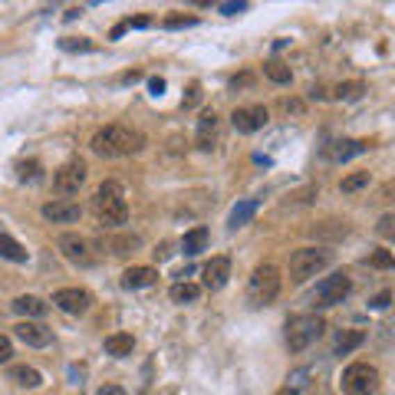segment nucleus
<instances>
[{
    "label": "nucleus",
    "mask_w": 395,
    "mask_h": 395,
    "mask_svg": "<svg viewBox=\"0 0 395 395\" xmlns=\"http://www.w3.org/2000/svg\"><path fill=\"white\" fill-rule=\"evenodd\" d=\"M280 287H284V273L277 264H257L250 271V280H247V300L254 307H271L273 300L280 296Z\"/></svg>",
    "instance_id": "nucleus-2"
},
{
    "label": "nucleus",
    "mask_w": 395,
    "mask_h": 395,
    "mask_svg": "<svg viewBox=\"0 0 395 395\" xmlns=\"http://www.w3.org/2000/svg\"><path fill=\"white\" fill-rule=\"evenodd\" d=\"M309 379H313V372H309V369H293L290 376H287L284 389H290V392H296V395H303L309 389Z\"/></svg>",
    "instance_id": "nucleus-30"
},
{
    "label": "nucleus",
    "mask_w": 395,
    "mask_h": 395,
    "mask_svg": "<svg viewBox=\"0 0 395 395\" xmlns=\"http://www.w3.org/2000/svg\"><path fill=\"white\" fill-rule=\"evenodd\" d=\"M389 303H392V290H382L369 300V309H389Z\"/></svg>",
    "instance_id": "nucleus-36"
},
{
    "label": "nucleus",
    "mask_w": 395,
    "mask_h": 395,
    "mask_svg": "<svg viewBox=\"0 0 395 395\" xmlns=\"http://www.w3.org/2000/svg\"><path fill=\"white\" fill-rule=\"evenodd\" d=\"M227 280H231V257L218 254V257H211L208 264L201 267V284H204V290H211V293L224 290Z\"/></svg>",
    "instance_id": "nucleus-12"
},
{
    "label": "nucleus",
    "mask_w": 395,
    "mask_h": 395,
    "mask_svg": "<svg viewBox=\"0 0 395 395\" xmlns=\"http://www.w3.org/2000/svg\"><path fill=\"white\" fill-rule=\"evenodd\" d=\"M49 303L47 300H40V296L33 293H24L13 300V313H20V316H26V320H40V316H47Z\"/></svg>",
    "instance_id": "nucleus-17"
},
{
    "label": "nucleus",
    "mask_w": 395,
    "mask_h": 395,
    "mask_svg": "<svg viewBox=\"0 0 395 395\" xmlns=\"http://www.w3.org/2000/svg\"><path fill=\"white\" fill-rule=\"evenodd\" d=\"M369 264L376 267V271H389V267H395V257H392V250H389V247H376V250H372V257H369Z\"/></svg>",
    "instance_id": "nucleus-32"
},
{
    "label": "nucleus",
    "mask_w": 395,
    "mask_h": 395,
    "mask_svg": "<svg viewBox=\"0 0 395 395\" xmlns=\"http://www.w3.org/2000/svg\"><path fill=\"white\" fill-rule=\"evenodd\" d=\"M195 24H198V17H168L165 20L168 30H182V26H195Z\"/></svg>",
    "instance_id": "nucleus-37"
},
{
    "label": "nucleus",
    "mask_w": 395,
    "mask_h": 395,
    "mask_svg": "<svg viewBox=\"0 0 395 395\" xmlns=\"http://www.w3.org/2000/svg\"><path fill=\"white\" fill-rule=\"evenodd\" d=\"M79 13H83V7H70V10H66V20H76Z\"/></svg>",
    "instance_id": "nucleus-46"
},
{
    "label": "nucleus",
    "mask_w": 395,
    "mask_h": 395,
    "mask_svg": "<svg viewBox=\"0 0 395 395\" xmlns=\"http://www.w3.org/2000/svg\"><path fill=\"white\" fill-rule=\"evenodd\" d=\"M339 385H343V395H376L382 385V372L372 362H353L343 369Z\"/></svg>",
    "instance_id": "nucleus-6"
},
{
    "label": "nucleus",
    "mask_w": 395,
    "mask_h": 395,
    "mask_svg": "<svg viewBox=\"0 0 395 395\" xmlns=\"http://www.w3.org/2000/svg\"><path fill=\"white\" fill-rule=\"evenodd\" d=\"M102 349H106V356H112V359H125V356H132L136 339H132V333H112V336H106Z\"/></svg>",
    "instance_id": "nucleus-21"
},
{
    "label": "nucleus",
    "mask_w": 395,
    "mask_h": 395,
    "mask_svg": "<svg viewBox=\"0 0 395 395\" xmlns=\"http://www.w3.org/2000/svg\"><path fill=\"white\" fill-rule=\"evenodd\" d=\"M168 296H172V303H195L198 296H201V287L188 284V280H178V284L168 290Z\"/></svg>",
    "instance_id": "nucleus-27"
},
{
    "label": "nucleus",
    "mask_w": 395,
    "mask_h": 395,
    "mask_svg": "<svg viewBox=\"0 0 395 395\" xmlns=\"http://www.w3.org/2000/svg\"><path fill=\"white\" fill-rule=\"evenodd\" d=\"M155 280H159V271H155V267H129L119 284H122L125 290H145V287H152Z\"/></svg>",
    "instance_id": "nucleus-16"
},
{
    "label": "nucleus",
    "mask_w": 395,
    "mask_h": 395,
    "mask_svg": "<svg viewBox=\"0 0 395 395\" xmlns=\"http://www.w3.org/2000/svg\"><path fill=\"white\" fill-rule=\"evenodd\" d=\"M326 330V320L320 313H300V316H290L287 320V349L290 353H303L316 343Z\"/></svg>",
    "instance_id": "nucleus-3"
},
{
    "label": "nucleus",
    "mask_w": 395,
    "mask_h": 395,
    "mask_svg": "<svg viewBox=\"0 0 395 395\" xmlns=\"http://www.w3.org/2000/svg\"><path fill=\"white\" fill-rule=\"evenodd\" d=\"M17 175H20V182H37L40 175H43V168H40L37 159H30V161H20V165H17Z\"/></svg>",
    "instance_id": "nucleus-33"
},
{
    "label": "nucleus",
    "mask_w": 395,
    "mask_h": 395,
    "mask_svg": "<svg viewBox=\"0 0 395 395\" xmlns=\"http://www.w3.org/2000/svg\"><path fill=\"white\" fill-rule=\"evenodd\" d=\"M218 10H221L224 17H237V13H244V10H247V3H221Z\"/></svg>",
    "instance_id": "nucleus-41"
},
{
    "label": "nucleus",
    "mask_w": 395,
    "mask_h": 395,
    "mask_svg": "<svg viewBox=\"0 0 395 395\" xmlns=\"http://www.w3.org/2000/svg\"><path fill=\"white\" fill-rule=\"evenodd\" d=\"M96 214H99V227L102 231H119L122 224H129V201H125V195L112 198L106 204H99Z\"/></svg>",
    "instance_id": "nucleus-14"
},
{
    "label": "nucleus",
    "mask_w": 395,
    "mask_h": 395,
    "mask_svg": "<svg viewBox=\"0 0 395 395\" xmlns=\"http://www.w3.org/2000/svg\"><path fill=\"white\" fill-rule=\"evenodd\" d=\"M136 79H142V73H138V70H132V73L122 76V83H136Z\"/></svg>",
    "instance_id": "nucleus-45"
},
{
    "label": "nucleus",
    "mask_w": 395,
    "mask_h": 395,
    "mask_svg": "<svg viewBox=\"0 0 395 395\" xmlns=\"http://www.w3.org/2000/svg\"><path fill=\"white\" fill-rule=\"evenodd\" d=\"M40 214H43L49 224H76L83 218V204L73 201V198H53V201H47V204L40 208Z\"/></svg>",
    "instance_id": "nucleus-11"
},
{
    "label": "nucleus",
    "mask_w": 395,
    "mask_h": 395,
    "mask_svg": "<svg viewBox=\"0 0 395 395\" xmlns=\"http://www.w3.org/2000/svg\"><path fill=\"white\" fill-rule=\"evenodd\" d=\"M145 145V136L136 132V129H129V125H102L92 132L89 138V148H92V155L99 159H125V155H132V152H142Z\"/></svg>",
    "instance_id": "nucleus-1"
},
{
    "label": "nucleus",
    "mask_w": 395,
    "mask_h": 395,
    "mask_svg": "<svg viewBox=\"0 0 395 395\" xmlns=\"http://www.w3.org/2000/svg\"><path fill=\"white\" fill-rule=\"evenodd\" d=\"M148 24H152L148 17H136V20H125V24H119V26H122V30H142V26H148Z\"/></svg>",
    "instance_id": "nucleus-43"
},
{
    "label": "nucleus",
    "mask_w": 395,
    "mask_h": 395,
    "mask_svg": "<svg viewBox=\"0 0 395 395\" xmlns=\"http://www.w3.org/2000/svg\"><path fill=\"white\" fill-rule=\"evenodd\" d=\"M257 208H260L257 198H244V201H237L234 208H231V214H227V227H231V231H237V227L250 224V218L257 214Z\"/></svg>",
    "instance_id": "nucleus-19"
},
{
    "label": "nucleus",
    "mask_w": 395,
    "mask_h": 395,
    "mask_svg": "<svg viewBox=\"0 0 395 395\" xmlns=\"http://www.w3.org/2000/svg\"><path fill=\"white\" fill-rule=\"evenodd\" d=\"M56 247H60V254L70 264H76V267H92L96 264V257H92V244H89L83 234H63L60 241H56Z\"/></svg>",
    "instance_id": "nucleus-10"
},
{
    "label": "nucleus",
    "mask_w": 395,
    "mask_h": 395,
    "mask_svg": "<svg viewBox=\"0 0 395 395\" xmlns=\"http://www.w3.org/2000/svg\"><path fill=\"white\" fill-rule=\"evenodd\" d=\"M392 224H395L392 214H382V218H379V224H376V231H379L382 237H392Z\"/></svg>",
    "instance_id": "nucleus-39"
},
{
    "label": "nucleus",
    "mask_w": 395,
    "mask_h": 395,
    "mask_svg": "<svg viewBox=\"0 0 395 395\" xmlns=\"http://www.w3.org/2000/svg\"><path fill=\"white\" fill-rule=\"evenodd\" d=\"M13 336H17L24 346H30V349H47V346L53 343V330L43 326V323H37V320H20L17 326H13Z\"/></svg>",
    "instance_id": "nucleus-13"
},
{
    "label": "nucleus",
    "mask_w": 395,
    "mask_h": 395,
    "mask_svg": "<svg viewBox=\"0 0 395 395\" xmlns=\"http://www.w3.org/2000/svg\"><path fill=\"white\" fill-rule=\"evenodd\" d=\"M13 359V343L10 336H0V362H10Z\"/></svg>",
    "instance_id": "nucleus-40"
},
{
    "label": "nucleus",
    "mask_w": 395,
    "mask_h": 395,
    "mask_svg": "<svg viewBox=\"0 0 395 395\" xmlns=\"http://www.w3.org/2000/svg\"><path fill=\"white\" fill-rule=\"evenodd\" d=\"M369 142L366 138H339V142H333V145H326V159L330 161H336V165H343V161H349V159H356V155H366L369 152Z\"/></svg>",
    "instance_id": "nucleus-15"
},
{
    "label": "nucleus",
    "mask_w": 395,
    "mask_h": 395,
    "mask_svg": "<svg viewBox=\"0 0 395 395\" xmlns=\"http://www.w3.org/2000/svg\"><path fill=\"white\" fill-rule=\"evenodd\" d=\"M366 92V86L362 83H339V86L333 89V99H343V102H353V99H359Z\"/></svg>",
    "instance_id": "nucleus-31"
},
{
    "label": "nucleus",
    "mask_w": 395,
    "mask_h": 395,
    "mask_svg": "<svg viewBox=\"0 0 395 395\" xmlns=\"http://www.w3.org/2000/svg\"><path fill=\"white\" fill-rule=\"evenodd\" d=\"M372 185V175L369 172H349L339 182V191L343 195H356V191H362V188H369Z\"/></svg>",
    "instance_id": "nucleus-28"
},
{
    "label": "nucleus",
    "mask_w": 395,
    "mask_h": 395,
    "mask_svg": "<svg viewBox=\"0 0 395 395\" xmlns=\"http://www.w3.org/2000/svg\"><path fill=\"white\" fill-rule=\"evenodd\" d=\"M122 185L115 182V178H109V182H102V185L96 188V195H92V208H99V204H106V201H112V198H122Z\"/></svg>",
    "instance_id": "nucleus-29"
},
{
    "label": "nucleus",
    "mask_w": 395,
    "mask_h": 395,
    "mask_svg": "<svg viewBox=\"0 0 395 395\" xmlns=\"http://www.w3.org/2000/svg\"><path fill=\"white\" fill-rule=\"evenodd\" d=\"M53 307L60 309V313H66V316H83L92 307V293L79 290V287H63V290L53 293Z\"/></svg>",
    "instance_id": "nucleus-9"
},
{
    "label": "nucleus",
    "mask_w": 395,
    "mask_h": 395,
    "mask_svg": "<svg viewBox=\"0 0 395 395\" xmlns=\"http://www.w3.org/2000/svg\"><path fill=\"white\" fill-rule=\"evenodd\" d=\"M267 122H271V109L267 106H237L231 112V125H234V132H241V136H254Z\"/></svg>",
    "instance_id": "nucleus-8"
},
{
    "label": "nucleus",
    "mask_w": 395,
    "mask_h": 395,
    "mask_svg": "<svg viewBox=\"0 0 395 395\" xmlns=\"http://www.w3.org/2000/svg\"><path fill=\"white\" fill-rule=\"evenodd\" d=\"M330 264H333V250H326V247H300V250L290 254V280L303 284L309 277L323 273Z\"/></svg>",
    "instance_id": "nucleus-4"
},
{
    "label": "nucleus",
    "mask_w": 395,
    "mask_h": 395,
    "mask_svg": "<svg viewBox=\"0 0 395 395\" xmlns=\"http://www.w3.org/2000/svg\"><path fill=\"white\" fill-rule=\"evenodd\" d=\"M277 106H280L284 115H303V102H300V99H280Z\"/></svg>",
    "instance_id": "nucleus-35"
},
{
    "label": "nucleus",
    "mask_w": 395,
    "mask_h": 395,
    "mask_svg": "<svg viewBox=\"0 0 395 395\" xmlns=\"http://www.w3.org/2000/svg\"><path fill=\"white\" fill-rule=\"evenodd\" d=\"M60 47L70 49V53H76V49H79V53H89V49H96V43H89V40H79V37H66Z\"/></svg>",
    "instance_id": "nucleus-34"
},
{
    "label": "nucleus",
    "mask_w": 395,
    "mask_h": 395,
    "mask_svg": "<svg viewBox=\"0 0 395 395\" xmlns=\"http://www.w3.org/2000/svg\"><path fill=\"white\" fill-rule=\"evenodd\" d=\"M353 293V280H349V273L346 271H336L330 277H323L316 290L309 293V307L313 309H330V307H339L346 296Z\"/></svg>",
    "instance_id": "nucleus-5"
},
{
    "label": "nucleus",
    "mask_w": 395,
    "mask_h": 395,
    "mask_svg": "<svg viewBox=\"0 0 395 395\" xmlns=\"http://www.w3.org/2000/svg\"><path fill=\"white\" fill-rule=\"evenodd\" d=\"M198 99H201V83H191V86H188V96L182 99V106L191 109V106H198Z\"/></svg>",
    "instance_id": "nucleus-38"
},
{
    "label": "nucleus",
    "mask_w": 395,
    "mask_h": 395,
    "mask_svg": "<svg viewBox=\"0 0 395 395\" xmlns=\"http://www.w3.org/2000/svg\"><path fill=\"white\" fill-rule=\"evenodd\" d=\"M214 138H218V112H204L198 119V148L201 152H211L214 148Z\"/></svg>",
    "instance_id": "nucleus-20"
},
{
    "label": "nucleus",
    "mask_w": 395,
    "mask_h": 395,
    "mask_svg": "<svg viewBox=\"0 0 395 395\" xmlns=\"http://www.w3.org/2000/svg\"><path fill=\"white\" fill-rule=\"evenodd\" d=\"M10 382L24 385V389H40V385H43V376H40L33 366H13V369H10Z\"/></svg>",
    "instance_id": "nucleus-25"
},
{
    "label": "nucleus",
    "mask_w": 395,
    "mask_h": 395,
    "mask_svg": "<svg viewBox=\"0 0 395 395\" xmlns=\"http://www.w3.org/2000/svg\"><path fill=\"white\" fill-rule=\"evenodd\" d=\"M204 247H208V227H191V231L182 237V250H185V257H198Z\"/></svg>",
    "instance_id": "nucleus-24"
},
{
    "label": "nucleus",
    "mask_w": 395,
    "mask_h": 395,
    "mask_svg": "<svg viewBox=\"0 0 395 395\" xmlns=\"http://www.w3.org/2000/svg\"><path fill=\"white\" fill-rule=\"evenodd\" d=\"M106 247H109L112 257H129V254L142 250V237L132 234V231H125V234H112L109 241H106Z\"/></svg>",
    "instance_id": "nucleus-18"
},
{
    "label": "nucleus",
    "mask_w": 395,
    "mask_h": 395,
    "mask_svg": "<svg viewBox=\"0 0 395 395\" xmlns=\"http://www.w3.org/2000/svg\"><path fill=\"white\" fill-rule=\"evenodd\" d=\"M362 343H366V333H362V330H343V333L336 336L333 353H336V356H349V353L359 349Z\"/></svg>",
    "instance_id": "nucleus-23"
},
{
    "label": "nucleus",
    "mask_w": 395,
    "mask_h": 395,
    "mask_svg": "<svg viewBox=\"0 0 395 395\" xmlns=\"http://www.w3.org/2000/svg\"><path fill=\"white\" fill-rule=\"evenodd\" d=\"M148 92H152V96H161V92H165V79H161V76H152V79H148Z\"/></svg>",
    "instance_id": "nucleus-42"
},
{
    "label": "nucleus",
    "mask_w": 395,
    "mask_h": 395,
    "mask_svg": "<svg viewBox=\"0 0 395 395\" xmlns=\"http://www.w3.org/2000/svg\"><path fill=\"white\" fill-rule=\"evenodd\" d=\"M86 161L83 159H70V161H63L60 168L53 172V191L56 195H76L79 188L86 185Z\"/></svg>",
    "instance_id": "nucleus-7"
},
{
    "label": "nucleus",
    "mask_w": 395,
    "mask_h": 395,
    "mask_svg": "<svg viewBox=\"0 0 395 395\" xmlns=\"http://www.w3.org/2000/svg\"><path fill=\"white\" fill-rule=\"evenodd\" d=\"M0 257L10 260V264H26V260H30V254H26V247L20 244L17 237L0 234Z\"/></svg>",
    "instance_id": "nucleus-22"
},
{
    "label": "nucleus",
    "mask_w": 395,
    "mask_h": 395,
    "mask_svg": "<svg viewBox=\"0 0 395 395\" xmlns=\"http://www.w3.org/2000/svg\"><path fill=\"white\" fill-rule=\"evenodd\" d=\"M96 395H129V392H125L122 385H99Z\"/></svg>",
    "instance_id": "nucleus-44"
},
{
    "label": "nucleus",
    "mask_w": 395,
    "mask_h": 395,
    "mask_svg": "<svg viewBox=\"0 0 395 395\" xmlns=\"http://www.w3.org/2000/svg\"><path fill=\"white\" fill-rule=\"evenodd\" d=\"M264 76H267L271 83H277V86H290V83H293V70H290L287 63H280V60L267 63V66H264Z\"/></svg>",
    "instance_id": "nucleus-26"
}]
</instances>
